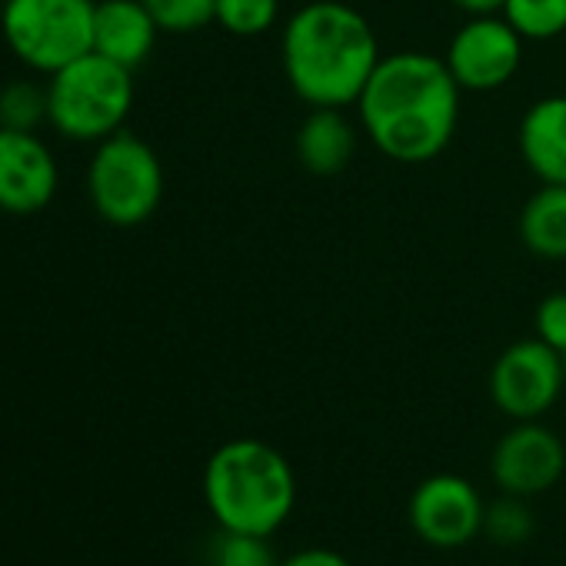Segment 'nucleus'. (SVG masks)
Listing matches in <instances>:
<instances>
[{
  "label": "nucleus",
  "mask_w": 566,
  "mask_h": 566,
  "mask_svg": "<svg viewBox=\"0 0 566 566\" xmlns=\"http://www.w3.org/2000/svg\"><path fill=\"white\" fill-rule=\"evenodd\" d=\"M460 84L447 61L403 51L380 57L357 114L364 134L397 164H427L447 150L460 120Z\"/></svg>",
  "instance_id": "nucleus-1"
},
{
  "label": "nucleus",
  "mask_w": 566,
  "mask_h": 566,
  "mask_svg": "<svg viewBox=\"0 0 566 566\" xmlns=\"http://www.w3.org/2000/svg\"><path fill=\"white\" fill-rule=\"evenodd\" d=\"M283 74L311 107H350L380 64L370 21L340 0H311L283 28Z\"/></svg>",
  "instance_id": "nucleus-2"
},
{
  "label": "nucleus",
  "mask_w": 566,
  "mask_h": 566,
  "mask_svg": "<svg viewBox=\"0 0 566 566\" xmlns=\"http://www.w3.org/2000/svg\"><path fill=\"white\" fill-rule=\"evenodd\" d=\"M203 500L220 530L273 536L297 506V473L276 447L240 437L210 453Z\"/></svg>",
  "instance_id": "nucleus-3"
},
{
  "label": "nucleus",
  "mask_w": 566,
  "mask_h": 566,
  "mask_svg": "<svg viewBox=\"0 0 566 566\" xmlns=\"http://www.w3.org/2000/svg\"><path fill=\"white\" fill-rule=\"evenodd\" d=\"M134 107V71L84 54L48 77V124L77 144H101L124 130Z\"/></svg>",
  "instance_id": "nucleus-4"
},
{
  "label": "nucleus",
  "mask_w": 566,
  "mask_h": 566,
  "mask_svg": "<svg viewBox=\"0 0 566 566\" xmlns=\"http://www.w3.org/2000/svg\"><path fill=\"white\" fill-rule=\"evenodd\" d=\"M94 4L97 0H4L0 34L24 67L51 77L94 51Z\"/></svg>",
  "instance_id": "nucleus-5"
},
{
  "label": "nucleus",
  "mask_w": 566,
  "mask_h": 566,
  "mask_svg": "<svg viewBox=\"0 0 566 566\" xmlns=\"http://www.w3.org/2000/svg\"><path fill=\"white\" fill-rule=\"evenodd\" d=\"M87 197L114 227H140L164 200V167L154 147L127 130L101 140L87 167Z\"/></svg>",
  "instance_id": "nucleus-6"
},
{
  "label": "nucleus",
  "mask_w": 566,
  "mask_h": 566,
  "mask_svg": "<svg viewBox=\"0 0 566 566\" xmlns=\"http://www.w3.org/2000/svg\"><path fill=\"white\" fill-rule=\"evenodd\" d=\"M563 354L539 337L510 344L490 370V397L503 417L539 420L563 394Z\"/></svg>",
  "instance_id": "nucleus-7"
},
{
  "label": "nucleus",
  "mask_w": 566,
  "mask_h": 566,
  "mask_svg": "<svg viewBox=\"0 0 566 566\" xmlns=\"http://www.w3.org/2000/svg\"><path fill=\"white\" fill-rule=\"evenodd\" d=\"M486 503L480 490L457 473H433L410 493V526L433 549H460L483 536Z\"/></svg>",
  "instance_id": "nucleus-8"
},
{
  "label": "nucleus",
  "mask_w": 566,
  "mask_h": 566,
  "mask_svg": "<svg viewBox=\"0 0 566 566\" xmlns=\"http://www.w3.org/2000/svg\"><path fill=\"white\" fill-rule=\"evenodd\" d=\"M443 61L460 91H500L520 71L523 38L503 14H476L457 31Z\"/></svg>",
  "instance_id": "nucleus-9"
},
{
  "label": "nucleus",
  "mask_w": 566,
  "mask_h": 566,
  "mask_svg": "<svg viewBox=\"0 0 566 566\" xmlns=\"http://www.w3.org/2000/svg\"><path fill=\"white\" fill-rule=\"evenodd\" d=\"M490 473H493V483L500 486V493L533 500L563 480L566 447L539 420H516L496 440L493 457H490Z\"/></svg>",
  "instance_id": "nucleus-10"
},
{
  "label": "nucleus",
  "mask_w": 566,
  "mask_h": 566,
  "mask_svg": "<svg viewBox=\"0 0 566 566\" xmlns=\"http://www.w3.org/2000/svg\"><path fill=\"white\" fill-rule=\"evenodd\" d=\"M57 157L31 130L0 127V210L31 217L57 197Z\"/></svg>",
  "instance_id": "nucleus-11"
},
{
  "label": "nucleus",
  "mask_w": 566,
  "mask_h": 566,
  "mask_svg": "<svg viewBox=\"0 0 566 566\" xmlns=\"http://www.w3.org/2000/svg\"><path fill=\"white\" fill-rule=\"evenodd\" d=\"M157 21L144 8V0H97L94 4V54L137 71L154 44H157Z\"/></svg>",
  "instance_id": "nucleus-12"
},
{
  "label": "nucleus",
  "mask_w": 566,
  "mask_h": 566,
  "mask_svg": "<svg viewBox=\"0 0 566 566\" xmlns=\"http://www.w3.org/2000/svg\"><path fill=\"white\" fill-rule=\"evenodd\" d=\"M520 154L543 184L566 187V97H543L523 114Z\"/></svg>",
  "instance_id": "nucleus-13"
},
{
  "label": "nucleus",
  "mask_w": 566,
  "mask_h": 566,
  "mask_svg": "<svg viewBox=\"0 0 566 566\" xmlns=\"http://www.w3.org/2000/svg\"><path fill=\"white\" fill-rule=\"evenodd\" d=\"M357 154V127L344 107H314L297 130V157L314 177H337Z\"/></svg>",
  "instance_id": "nucleus-14"
},
{
  "label": "nucleus",
  "mask_w": 566,
  "mask_h": 566,
  "mask_svg": "<svg viewBox=\"0 0 566 566\" xmlns=\"http://www.w3.org/2000/svg\"><path fill=\"white\" fill-rule=\"evenodd\" d=\"M520 240L543 260H566V187L543 184L520 213Z\"/></svg>",
  "instance_id": "nucleus-15"
},
{
  "label": "nucleus",
  "mask_w": 566,
  "mask_h": 566,
  "mask_svg": "<svg viewBox=\"0 0 566 566\" xmlns=\"http://www.w3.org/2000/svg\"><path fill=\"white\" fill-rule=\"evenodd\" d=\"M533 533H536V516H533L526 496L500 493L496 500L486 503V513H483V536H486L493 546L513 549V546H523Z\"/></svg>",
  "instance_id": "nucleus-16"
},
{
  "label": "nucleus",
  "mask_w": 566,
  "mask_h": 566,
  "mask_svg": "<svg viewBox=\"0 0 566 566\" xmlns=\"http://www.w3.org/2000/svg\"><path fill=\"white\" fill-rule=\"evenodd\" d=\"M500 14L523 41H553L566 31V0H503Z\"/></svg>",
  "instance_id": "nucleus-17"
},
{
  "label": "nucleus",
  "mask_w": 566,
  "mask_h": 566,
  "mask_svg": "<svg viewBox=\"0 0 566 566\" xmlns=\"http://www.w3.org/2000/svg\"><path fill=\"white\" fill-rule=\"evenodd\" d=\"M41 124H48V84L8 81L0 87V127L38 134Z\"/></svg>",
  "instance_id": "nucleus-18"
},
{
  "label": "nucleus",
  "mask_w": 566,
  "mask_h": 566,
  "mask_svg": "<svg viewBox=\"0 0 566 566\" xmlns=\"http://www.w3.org/2000/svg\"><path fill=\"white\" fill-rule=\"evenodd\" d=\"M207 566H280V559L270 546V536L217 530V536L207 543Z\"/></svg>",
  "instance_id": "nucleus-19"
},
{
  "label": "nucleus",
  "mask_w": 566,
  "mask_h": 566,
  "mask_svg": "<svg viewBox=\"0 0 566 566\" xmlns=\"http://www.w3.org/2000/svg\"><path fill=\"white\" fill-rule=\"evenodd\" d=\"M280 0H217V24L233 38H260L276 24Z\"/></svg>",
  "instance_id": "nucleus-20"
},
{
  "label": "nucleus",
  "mask_w": 566,
  "mask_h": 566,
  "mask_svg": "<svg viewBox=\"0 0 566 566\" xmlns=\"http://www.w3.org/2000/svg\"><path fill=\"white\" fill-rule=\"evenodd\" d=\"M160 34H193L217 21V0H144Z\"/></svg>",
  "instance_id": "nucleus-21"
},
{
  "label": "nucleus",
  "mask_w": 566,
  "mask_h": 566,
  "mask_svg": "<svg viewBox=\"0 0 566 566\" xmlns=\"http://www.w3.org/2000/svg\"><path fill=\"white\" fill-rule=\"evenodd\" d=\"M536 337L553 350L566 354V291L549 294L536 307Z\"/></svg>",
  "instance_id": "nucleus-22"
},
{
  "label": "nucleus",
  "mask_w": 566,
  "mask_h": 566,
  "mask_svg": "<svg viewBox=\"0 0 566 566\" xmlns=\"http://www.w3.org/2000/svg\"><path fill=\"white\" fill-rule=\"evenodd\" d=\"M280 566H354L340 549H331V546H307V549H297L294 556L280 559Z\"/></svg>",
  "instance_id": "nucleus-23"
},
{
  "label": "nucleus",
  "mask_w": 566,
  "mask_h": 566,
  "mask_svg": "<svg viewBox=\"0 0 566 566\" xmlns=\"http://www.w3.org/2000/svg\"><path fill=\"white\" fill-rule=\"evenodd\" d=\"M453 4L460 11H467L470 18H476V14H500L503 11V0H453Z\"/></svg>",
  "instance_id": "nucleus-24"
},
{
  "label": "nucleus",
  "mask_w": 566,
  "mask_h": 566,
  "mask_svg": "<svg viewBox=\"0 0 566 566\" xmlns=\"http://www.w3.org/2000/svg\"><path fill=\"white\" fill-rule=\"evenodd\" d=\"M563 370H566V354H563Z\"/></svg>",
  "instance_id": "nucleus-25"
}]
</instances>
